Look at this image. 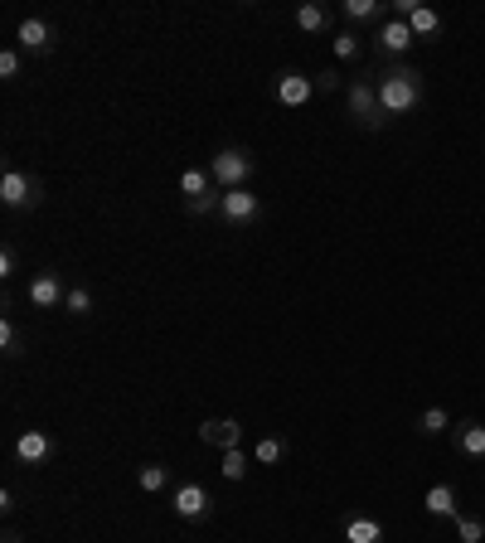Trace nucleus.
Segmentation results:
<instances>
[{
	"label": "nucleus",
	"mask_w": 485,
	"mask_h": 543,
	"mask_svg": "<svg viewBox=\"0 0 485 543\" xmlns=\"http://www.w3.org/2000/svg\"><path fill=\"white\" fill-rule=\"evenodd\" d=\"M374 88H379V107H384L388 117H408V112H418L422 97H427V83H422V73L408 59L403 64H379L374 68Z\"/></svg>",
	"instance_id": "f257e3e1"
},
{
	"label": "nucleus",
	"mask_w": 485,
	"mask_h": 543,
	"mask_svg": "<svg viewBox=\"0 0 485 543\" xmlns=\"http://www.w3.org/2000/svg\"><path fill=\"white\" fill-rule=\"evenodd\" d=\"M39 204H44V180L25 165H5L0 170V209L10 219H30Z\"/></svg>",
	"instance_id": "f03ea898"
},
{
	"label": "nucleus",
	"mask_w": 485,
	"mask_h": 543,
	"mask_svg": "<svg viewBox=\"0 0 485 543\" xmlns=\"http://www.w3.org/2000/svg\"><path fill=\"white\" fill-rule=\"evenodd\" d=\"M209 175L219 190H253V175H258V156L248 146H219L209 156Z\"/></svg>",
	"instance_id": "7ed1b4c3"
},
{
	"label": "nucleus",
	"mask_w": 485,
	"mask_h": 543,
	"mask_svg": "<svg viewBox=\"0 0 485 543\" xmlns=\"http://www.w3.org/2000/svg\"><path fill=\"white\" fill-rule=\"evenodd\" d=\"M345 112H350V122H355L359 131H384L388 122H393L384 107H379L374 73H364V78H350V83H345Z\"/></svg>",
	"instance_id": "20e7f679"
},
{
	"label": "nucleus",
	"mask_w": 485,
	"mask_h": 543,
	"mask_svg": "<svg viewBox=\"0 0 485 543\" xmlns=\"http://www.w3.org/2000/svg\"><path fill=\"white\" fill-rule=\"evenodd\" d=\"M59 39H64L59 25L44 20V15H25V20H15V49H20L25 59H44V54H54Z\"/></svg>",
	"instance_id": "39448f33"
},
{
	"label": "nucleus",
	"mask_w": 485,
	"mask_h": 543,
	"mask_svg": "<svg viewBox=\"0 0 485 543\" xmlns=\"http://www.w3.org/2000/svg\"><path fill=\"white\" fill-rule=\"evenodd\" d=\"M10 456H15V466L39 471V466H49V461L59 456V437H54L49 427H25V432L10 442Z\"/></svg>",
	"instance_id": "423d86ee"
},
{
	"label": "nucleus",
	"mask_w": 485,
	"mask_h": 543,
	"mask_svg": "<svg viewBox=\"0 0 485 543\" xmlns=\"http://www.w3.org/2000/svg\"><path fill=\"white\" fill-rule=\"evenodd\" d=\"M262 214H267V204H262V194L258 190H224V199H219V224L224 228H253V224H262Z\"/></svg>",
	"instance_id": "0eeeda50"
},
{
	"label": "nucleus",
	"mask_w": 485,
	"mask_h": 543,
	"mask_svg": "<svg viewBox=\"0 0 485 543\" xmlns=\"http://www.w3.org/2000/svg\"><path fill=\"white\" fill-rule=\"evenodd\" d=\"M170 514H175L180 524H204V519L214 514V490L199 485V480H180V485L170 490Z\"/></svg>",
	"instance_id": "6e6552de"
},
{
	"label": "nucleus",
	"mask_w": 485,
	"mask_h": 543,
	"mask_svg": "<svg viewBox=\"0 0 485 543\" xmlns=\"http://www.w3.org/2000/svg\"><path fill=\"white\" fill-rule=\"evenodd\" d=\"M272 97H277L282 107H291V112L311 107V102H316V73H306V68H277Z\"/></svg>",
	"instance_id": "1a4fd4ad"
},
{
	"label": "nucleus",
	"mask_w": 485,
	"mask_h": 543,
	"mask_svg": "<svg viewBox=\"0 0 485 543\" xmlns=\"http://www.w3.org/2000/svg\"><path fill=\"white\" fill-rule=\"evenodd\" d=\"M68 287H73V282H64V272H54V267H39V272L30 277L25 301H30L34 311H64Z\"/></svg>",
	"instance_id": "9d476101"
},
{
	"label": "nucleus",
	"mask_w": 485,
	"mask_h": 543,
	"mask_svg": "<svg viewBox=\"0 0 485 543\" xmlns=\"http://www.w3.org/2000/svg\"><path fill=\"white\" fill-rule=\"evenodd\" d=\"M413 44H418V39H413V30H408V20H398V15H388L384 25L374 30V54H379L384 64H403Z\"/></svg>",
	"instance_id": "9b49d317"
},
{
	"label": "nucleus",
	"mask_w": 485,
	"mask_h": 543,
	"mask_svg": "<svg viewBox=\"0 0 485 543\" xmlns=\"http://www.w3.org/2000/svg\"><path fill=\"white\" fill-rule=\"evenodd\" d=\"M199 442L214 451L243 447V422H238V417H204V422H199Z\"/></svg>",
	"instance_id": "f8f14e48"
},
{
	"label": "nucleus",
	"mask_w": 485,
	"mask_h": 543,
	"mask_svg": "<svg viewBox=\"0 0 485 543\" xmlns=\"http://www.w3.org/2000/svg\"><path fill=\"white\" fill-rule=\"evenodd\" d=\"M452 447L466 456V461H485V422L481 417H456L452 422Z\"/></svg>",
	"instance_id": "ddd939ff"
},
{
	"label": "nucleus",
	"mask_w": 485,
	"mask_h": 543,
	"mask_svg": "<svg viewBox=\"0 0 485 543\" xmlns=\"http://www.w3.org/2000/svg\"><path fill=\"white\" fill-rule=\"evenodd\" d=\"M340 543H384V519L379 514L350 510L340 519Z\"/></svg>",
	"instance_id": "4468645a"
},
{
	"label": "nucleus",
	"mask_w": 485,
	"mask_h": 543,
	"mask_svg": "<svg viewBox=\"0 0 485 543\" xmlns=\"http://www.w3.org/2000/svg\"><path fill=\"white\" fill-rule=\"evenodd\" d=\"M291 20H296L301 34H335V10L321 5V0H301V5L291 10Z\"/></svg>",
	"instance_id": "2eb2a0df"
},
{
	"label": "nucleus",
	"mask_w": 485,
	"mask_h": 543,
	"mask_svg": "<svg viewBox=\"0 0 485 543\" xmlns=\"http://www.w3.org/2000/svg\"><path fill=\"white\" fill-rule=\"evenodd\" d=\"M422 510L432 514V519H447V524H452L456 514H461V495H456L452 480H437V485L422 495Z\"/></svg>",
	"instance_id": "dca6fc26"
},
{
	"label": "nucleus",
	"mask_w": 485,
	"mask_h": 543,
	"mask_svg": "<svg viewBox=\"0 0 485 543\" xmlns=\"http://www.w3.org/2000/svg\"><path fill=\"white\" fill-rule=\"evenodd\" d=\"M175 185H180V199H185V204H199V199H209V194L219 190L214 175H209V165H185Z\"/></svg>",
	"instance_id": "f3484780"
},
{
	"label": "nucleus",
	"mask_w": 485,
	"mask_h": 543,
	"mask_svg": "<svg viewBox=\"0 0 485 543\" xmlns=\"http://www.w3.org/2000/svg\"><path fill=\"white\" fill-rule=\"evenodd\" d=\"M340 15H345L350 25H384L388 5L384 0H340Z\"/></svg>",
	"instance_id": "a211bd4d"
},
{
	"label": "nucleus",
	"mask_w": 485,
	"mask_h": 543,
	"mask_svg": "<svg viewBox=\"0 0 485 543\" xmlns=\"http://www.w3.org/2000/svg\"><path fill=\"white\" fill-rule=\"evenodd\" d=\"M442 10H432V5H418L413 15H408V30H413V39L418 44H432V39H442Z\"/></svg>",
	"instance_id": "6ab92c4d"
},
{
	"label": "nucleus",
	"mask_w": 485,
	"mask_h": 543,
	"mask_svg": "<svg viewBox=\"0 0 485 543\" xmlns=\"http://www.w3.org/2000/svg\"><path fill=\"white\" fill-rule=\"evenodd\" d=\"M136 490H141V495L175 490V485H170V466H165V461H146V466H136Z\"/></svg>",
	"instance_id": "aec40b11"
},
{
	"label": "nucleus",
	"mask_w": 485,
	"mask_h": 543,
	"mask_svg": "<svg viewBox=\"0 0 485 543\" xmlns=\"http://www.w3.org/2000/svg\"><path fill=\"white\" fill-rule=\"evenodd\" d=\"M330 54H335V64H355L359 54H364V34L359 30H335L330 34Z\"/></svg>",
	"instance_id": "412c9836"
},
{
	"label": "nucleus",
	"mask_w": 485,
	"mask_h": 543,
	"mask_svg": "<svg viewBox=\"0 0 485 543\" xmlns=\"http://www.w3.org/2000/svg\"><path fill=\"white\" fill-rule=\"evenodd\" d=\"M452 422H456V417L447 413V408H437V403H432V408H422V413H418V437H447V432H452Z\"/></svg>",
	"instance_id": "4be33fe9"
},
{
	"label": "nucleus",
	"mask_w": 485,
	"mask_h": 543,
	"mask_svg": "<svg viewBox=\"0 0 485 543\" xmlns=\"http://www.w3.org/2000/svg\"><path fill=\"white\" fill-rule=\"evenodd\" d=\"M0 354L5 359H20L25 354V330H20V320L10 316V311L0 316Z\"/></svg>",
	"instance_id": "5701e85b"
},
{
	"label": "nucleus",
	"mask_w": 485,
	"mask_h": 543,
	"mask_svg": "<svg viewBox=\"0 0 485 543\" xmlns=\"http://www.w3.org/2000/svg\"><path fill=\"white\" fill-rule=\"evenodd\" d=\"M287 437H258L253 442V466H282L287 461Z\"/></svg>",
	"instance_id": "b1692460"
},
{
	"label": "nucleus",
	"mask_w": 485,
	"mask_h": 543,
	"mask_svg": "<svg viewBox=\"0 0 485 543\" xmlns=\"http://www.w3.org/2000/svg\"><path fill=\"white\" fill-rule=\"evenodd\" d=\"M248 471H253V451H243V447L224 451V466H219V476H224L228 485H238V480H248Z\"/></svg>",
	"instance_id": "393cba45"
},
{
	"label": "nucleus",
	"mask_w": 485,
	"mask_h": 543,
	"mask_svg": "<svg viewBox=\"0 0 485 543\" xmlns=\"http://www.w3.org/2000/svg\"><path fill=\"white\" fill-rule=\"evenodd\" d=\"M452 529H456V543H481V539H485V514L461 510V514L452 519Z\"/></svg>",
	"instance_id": "a878e982"
},
{
	"label": "nucleus",
	"mask_w": 485,
	"mask_h": 543,
	"mask_svg": "<svg viewBox=\"0 0 485 543\" xmlns=\"http://www.w3.org/2000/svg\"><path fill=\"white\" fill-rule=\"evenodd\" d=\"M93 306H97V301H93V287H83V282H73V287H68L64 311H68L73 320H88V316H93Z\"/></svg>",
	"instance_id": "bb28decb"
},
{
	"label": "nucleus",
	"mask_w": 485,
	"mask_h": 543,
	"mask_svg": "<svg viewBox=\"0 0 485 543\" xmlns=\"http://www.w3.org/2000/svg\"><path fill=\"white\" fill-rule=\"evenodd\" d=\"M15 272H20V243H15V238H5V243H0V282L10 287V282H15Z\"/></svg>",
	"instance_id": "cd10ccee"
},
{
	"label": "nucleus",
	"mask_w": 485,
	"mask_h": 543,
	"mask_svg": "<svg viewBox=\"0 0 485 543\" xmlns=\"http://www.w3.org/2000/svg\"><path fill=\"white\" fill-rule=\"evenodd\" d=\"M20 68H25V54H20L15 44H5V49H0V78H5V83H15V78H20Z\"/></svg>",
	"instance_id": "c85d7f7f"
},
{
	"label": "nucleus",
	"mask_w": 485,
	"mask_h": 543,
	"mask_svg": "<svg viewBox=\"0 0 485 543\" xmlns=\"http://www.w3.org/2000/svg\"><path fill=\"white\" fill-rule=\"evenodd\" d=\"M330 93H340V68H321L316 73V97H330Z\"/></svg>",
	"instance_id": "c756f323"
},
{
	"label": "nucleus",
	"mask_w": 485,
	"mask_h": 543,
	"mask_svg": "<svg viewBox=\"0 0 485 543\" xmlns=\"http://www.w3.org/2000/svg\"><path fill=\"white\" fill-rule=\"evenodd\" d=\"M15 510H20V500H15V485H5V490H0V514L10 519Z\"/></svg>",
	"instance_id": "7c9ffc66"
},
{
	"label": "nucleus",
	"mask_w": 485,
	"mask_h": 543,
	"mask_svg": "<svg viewBox=\"0 0 485 543\" xmlns=\"http://www.w3.org/2000/svg\"><path fill=\"white\" fill-rule=\"evenodd\" d=\"M0 543H25V534H20V529H15V524H10V529H5V534H0Z\"/></svg>",
	"instance_id": "2f4dec72"
}]
</instances>
